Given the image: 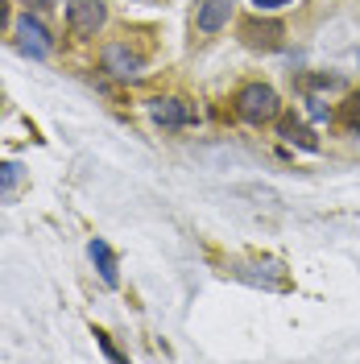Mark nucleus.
<instances>
[{"label":"nucleus","instance_id":"nucleus-13","mask_svg":"<svg viewBox=\"0 0 360 364\" xmlns=\"http://www.w3.org/2000/svg\"><path fill=\"white\" fill-rule=\"evenodd\" d=\"M95 340H100V348H104V356H108V360H120V352H116V343L108 340L104 331H95Z\"/></svg>","mask_w":360,"mask_h":364},{"label":"nucleus","instance_id":"nucleus-3","mask_svg":"<svg viewBox=\"0 0 360 364\" xmlns=\"http://www.w3.org/2000/svg\"><path fill=\"white\" fill-rule=\"evenodd\" d=\"M104 17H108V9H104V0H70L67 4V25L75 29V33H95L100 25H104Z\"/></svg>","mask_w":360,"mask_h":364},{"label":"nucleus","instance_id":"nucleus-12","mask_svg":"<svg viewBox=\"0 0 360 364\" xmlns=\"http://www.w3.org/2000/svg\"><path fill=\"white\" fill-rule=\"evenodd\" d=\"M339 120H344L348 129H360V91L344 100V108H339Z\"/></svg>","mask_w":360,"mask_h":364},{"label":"nucleus","instance_id":"nucleus-1","mask_svg":"<svg viewBox=\"0 0 360 364\" xmlns=\"http://www.w3.org/2000/svg\"><path fill=\"white\" fill-rule=\"evenodd\" d=\"M277 112H282V104L270 83H248L236 91V116L248 124H270V120H277Z\"/></svg>","mask_w":360,"mask_h":364},{"label":"nucleus","instance_id":"nucleus-6","mask_svg":"<svg viewBox=\"0 0 360 364\" xmlns=\"http://www.w3.org/2000/svg\"><path fill=\"white\" fill-rule=\"evenodd\" d=\"M154 120L162 129H182V124L195 120V108L182 104V100H154Z\"/></svg>","mask_w":360,"mask_h":364},{"label":"nucleus","instance_id":"nucleus-10","mask_svg":"<svg viewBox=\"0 0 360 364\" xmlns=\"http://www.w3.org/2000/svg\"><path fill=\"white\" fill-rule=\"evenodd\" d=\"M257 269L261 273H240L248 282H257V286H270V290H286L290 282H286V269L277 265V261H257Z\"/></svg>","mask_w":360,"mask_h":364},{"label":"nucleus","instance_id":"nucleus-7","mask_svg":"<svg viewBox=\"0 0 360 364\" xmlns=\"http://www.w3.org/2000/svg\"><path fill=\"white\" fill-rule=\"evenodd\" d=\"M277 133L286 136L290 145H298V149H307V154H315V149H319L315 133H311V129H307V124H302L298 116H282V120H277Z\"/></svg>","mask_w":360,"mask_h":364},{"label":"nucleus","instance_id":"nucleus-9","mask_svg":"<svg viewBox=\"0 0 360 364\" xmlns=\"http://www.w3.org/2000/svg\"><path fill=\"white\" fill-rule=\"evenodd\" d=\"M228 13H232V0H207L199 9V29L203 33H220L228 25Z\"/></svg>","mask_w":360,"mask_h":364},{"label":"nucleus","instance_id":"nucleus-2","mask_svg":"<svg viewBox=\"0 0 360 364\" xmlns=\"http://www.w3.org/2000/svg\"><path fill=\"white\" fill-rule=\"evenodd\" d=\"M100 70H108L112 79H137L141 75V58L125 42H112V46H104V54H100Z\"/></svg>","mask_w":360,"mask_h":364},{"label":"nucleus","instance_id":"nucleus-15","mask_svg":"<svg viewBox=\"0 0 360 364\" xmlns=\"http://www.w3.org/2000/svg\"><path fill=\"white\" fill-rule=\"evenodd\" d=\"M0 17H4V0H0Z\"/></svg>","mask_w":360,"mask_h":364},{"label":"nucleus","instance_id":"nucleus-11","mask_svg":"<svg viewBox=\"0 0 360 364\" xmlns=\"http://www.w3.org/2000/svg\"><path fill=\"white\" fill-rule=\"evenodd\" d=\"M21 186V166H13V161H0V199L4 195H13Z\"/></svg>","mask_w":360,"mask_h":364},{"label":"nucleus","instance_id":"nucleus-14","mask_svg":"<svg viewBox=\"0 0 360 364\" xmlns=\"http://www.w3.org/2000/svg\"><path fill=\"white\" fill-rule=\"evenodd\" d=\"M257 4V13H273V9H282V4H290V0H253Z\"/></svg>","mask_w":360,"mask_h":364},{"label":"nucleus","instance_id":"nucleus-4","mask_svg":"<svg viewBox=\"0 0 360 364\" xmlns=\"http://www.w3.org/2000/svg\"><path fill=\"white\" fill-rule=\"evenodd\" d=\"M17 46H21L29 58H46V54L54 50V38L46 33V25L38 21V17H29V13H25L21 21H17Z\"/></svg>","mask_w":360,"mask_h":364},{"label":"nucleus","instance_id":"nucleus-8","mask_svg":"<svg viewBox=\"0 0 360 364\" xmlns=\"http://www.w3.org/2000/svg\"><path fill=\"white\" fill-rule=\"evenodd\" d=\"M88 252H91V261H95V269H100V277H104L108 286H116V282H120V265H116V252L108 249L104 240H91Z\"/></svg>","mask_w":360,"mask_h":364},{"label":"nucleus","instance_id":"nucleus-5","mask_svg":"<svg viewBox=\"0 0 360 364\" xmlns=\"http://www.w3.org/2000/svg\"><path fill=\"white\" fill-rule=\"evenodd\" d=\"M240 38H245V46H253V50H277L282 38H286V29L277 21H248V25H240Z\"/></svg>","mask_w":360,"mask_h":364}]
</instances>
